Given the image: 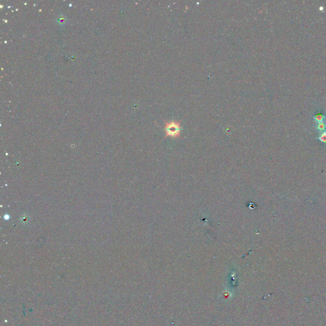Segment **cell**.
Instances as JSON below:
<instances>
[{
	"mask_svg": "<svg viewBox=\"0 0 326 326\" xmlns=\"http://www.w3.org/2000/svg\"><path fill=\"white\" fill-rule=\"evenodd\" d=\"M313 118L315 120V122H317V123H319V122H322L324 121L325 116L322 111H319L316 113V114L314 115V116L313 117Z\"/></svg>",
	"mask_w": 326,
	"mask_h": 326,
	"instance_id": "2",
	"label": "cell"
},
{
	"mask_svg": "<svg viewBox=\"0 0 326 326\" xmlns=\"http://www.w3.org/2000/svg\"><path fill=\"white\" fill-rule=\"evenodd\" d=\"M318 140L324 143H326V131L322 132L320 134V136L318 138Z\"/></svg>",
	"mask_w": 326,
	"mask_h": 326,
	"instance_id": "4",
	"label": "cell"
},
{
	"mask_svg": "<svg viewBox=\"0 0 326 326\" xmlns=\"http://www.w3.org/2000/svg\"><path fill=\"white\" fill-rule=\"evenodd\" d=\"M180 124L181 122H176L174 120L165 122L164 128L166 133L165 138L170 136L173 138H176L180 137L182 131Z\"/></svg>",
	"mask_w": 326,
	"mask_h": 326,
	"instance_id": "1",
	"label": "cell"
},
{
	"mask_svg": "<svg viewBox=\"0 0 326 326\" xmlns=\"http://www.w3.org/2000/svg\"><path fill=\"white\" fill-rule=\"evenodd\" d=\"M315 128L319 131L324 132L325 130L326 129V124L324 122L317 123Z\"/></svg>",
	"mask_w": 326,
	"mask_h": 326,
	"instance_id": "3",
	"label": "cell"
},
{
	"mask_svg": "<svg viewBox=\"0 0 326 326\" xmlns=\"http://www.w3.org/2000/svg\"><path fill=\"white\" fill-rule=\"evenodd\" d=\"M66 17H64L63 16H59V17H58V19H57V22H58L59 24H65V23L66 22Z\"/></svg>",
	"mask_w": 326,
	"mask_h": 326,
	"instance_id": "5",
	"label": "cell"
}]
</instances>
